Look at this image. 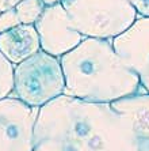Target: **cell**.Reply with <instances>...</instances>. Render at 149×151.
Segmentation results:
<instances>
[{"mask_svg":"<svg viewBox=\"0 0 149 151\" xmlns=\"http://www.w3.org/2000/svg\"><path fill=\"white\" fill-rule=\"evenodd\" d=\"M33 151H137L129 124L110 104L61 94L38 109Z\"/></svg>","mask_w":149,"mask_h":151,"instance_id":"obj_1","label":"cell"},{"mask_svg":"<svg viewBox=\"0 0 149 151\" xmlns=\"http://www.w3.org/2000/svg\"><path fill=\"white\" fill-rule=\"evenodd\" d=\"M65 79L64 94L84 101L111 104L140 91L135 72L107 38L84 37L60 57Z\"/></svg>","mask_w":149,"mask_h":151,"instance_id":"obj_2","label":"cell"},{"mask_svg":"<svg viewBox=\"0 0 149 151\" xmlns=\"http://www.w3.org/2000/svg\"><path fill=\"white\" fill-rule=\"evenodd\" d=\"M83 37L113 40L137 19L130 0H61Z\"/></svg>","mask_w":149,"mask_h":151,"instance_id":"obj_3","label":"cell"},{"mask_svg":"<svg viewBox=\"0 0 149 151\" xmlns=\"http://www.w3.org/2000/svg\"><path fill=\"white\" fill-rule=\"evenodd\" d=\"M14 97L33 108H41L65 93L60 59L39 49L14 68Z\"/></svg>","mask_w":149,"mask_h":151,"instance_id":"obj_4","label":"cell"},{"mask_svg":"<svg viewBox=\"0 0 149 151\" xmlns=\"http://www.w3.org/2000/svg\"><path fill=\"white\" fill-rule=\"evenodd\" d=\"M37 114L16 97L0 99V151H33Z\"/></svg>","mask_w":149,"mask_h":151,"instance_id":"obj_5","label":"cell"},{"mask_svg":"<svg viewBox=\"0 0 149 151\" xmlns=\"http://www.w3.org/2000/svg\"><path fill=\"white\" fill-rule=\"evenodd\" d=\"M34 27L38 33L41 49L58 59L77 46L84 38L61 3L45 6Z\"/></svg>","mask_w":149,"mask_h":151,"instance_id":"obj_6","label":"cell"},{"mask_svg":"<svg viewBox=\"0 0 149 151\" xmlns=\"http://www.w3.org/2000/svg\"><path fill=\"white\" fill-rule=\"evenodd\" d=\"M113 46L149 94V17L137 18L128 30L113 38Z\"/></svg>","mask_w":149,"mask_h":151,"instance_id":"obj_7","label":"cell"},{"mask_svg":"<svg viewBox=\"0 0 149 151\" xmlns=\"http://www.w3.org/2000/svg\"><path fill=\"white\" fill-rule=\"evenodd\" d=\"M111 108L128 121L135 150L149 151V94H133L114 101Z\"/></svg>","mask_w":149,"mask_h":151,"instance_id":"obj_8","label":"cell"},{"mask_svg":"<svg viewBox=\"0 0 149 151\" xmlns=\"http://www.w3.org/2000/svg\"><path fill=\"white\" fill-rule=\"evenodd\" d=\"M41 49L39 37L34 25L19 23L7 32L0 33V52L16 65Z\"/></svg>","mask_w":149,"mask_h":151,"instance_id":"obj_9","label":"cell"},{"mask_svg":"<svg viewBox=\"0 0 149 151\" xmlns=\"http://www.w3.org/2000/svg\"><path fill=\"white\" fill-rule=\"evenodd\" d=\"M43 10L45 4L42 0H21L15 7L19 21L24 25H34Z\"/></svg>","mask_w":149,"mask_h":151,"instance_id":"obj_10","label":"cell"},{"mask_svg":"<svg viewBox=\"0 0 149 151\" xmlns=\"http://www.w3.org/2000/svg\"><path fill=\"white\" fill-rule=\"evenodd\" d=\"M14 64L0 52V99L10 97L12 94V90H14Z\"/></svg>","mask_w":149,"mask_h":151,"instance_id":"obj_11","label":"cell"},{"mask_svg":"<svg viewBox=\"0 0 149 151\" xmlns=\"http://www.w3.org/2000/svg\"><path fill=\"white\" fill-rule=\"evenodd\" d=\"M19 23H21V21L18 18L15 8L7 10V11H1V14H0V33L7 32L10 29L18 26Z\"/></svg>","mask_w":149,"mask_h":151,"instance_id":"obj_12","label":"cell"},{"mask_svg":"<svg viewBox=\"0 0 149 151\" xmlns=\"http://www.w3.org/2000/svg\"><path fill=\"white\" fill-rule=\"evenodd\" d=\"M137 14L141 17H149V0H130Z\"/></svg>","mask_w":149,"mask_h":151,"instance_id":"obj_13","label":"cell"},{"mask_svg":"<svg viewBox=\"0 0 149 151\" xmlns=\"http://www.w3.org/2000/svg\"><path fill=\"white\" fill-rule=\"evenodd\" d=\"M21 0H0V11H7L12 10L18 6Z\"/></svg>","mask_w":149,"mask_h":151,"instance_id":"obj_14","label":"cell"},{"mask_svg":"<svg viewBox=\"0 0 149 151\" xmlns=\"http://www.w3.org/2000/svg\"><path fill=\"white\" fill-rule=\"evenodd\" d=\"M45 6H53L56 3H61V0H42Z\"/></svg>","mask_w":149,"mask_h":151,"instance_id":"obj_15","label":"cell"},{"mask_svg":"<svg viewBox=\"0 0 149 151\" xmlns=\"http://www.w3.org/2000/svg\"><path fill=\"white\" fill-rule=\"evenodd\" d=\"M0 14H1V11H0Z\"/></svg>","mask_w":149,"mask_h":151,"instance_id":"obj_16","label":"cell"}]
</instances>
